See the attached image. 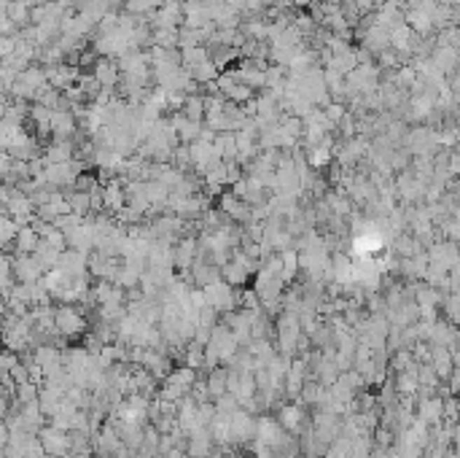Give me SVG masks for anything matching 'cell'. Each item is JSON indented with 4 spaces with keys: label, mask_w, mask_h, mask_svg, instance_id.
<instances>
[{
    "label": "cell",
    "mask_w": 460,
    "mask_h": 458,
    "mask_svg": "<svg viewBox=\"0 0 460 458\" xmlns=\"http://www.w3.org/2000/svg\"><path fill=\"white\" fill-rule=\"evenodd\" d=\"M54 329L62 337H81L86 332V316L76 305H57L54 307Z\"/></svg>",
    "instance_id": "cell-1"
},
{
    "label": "cell",
    "mask_w": 460,
    "mask_h": 458,
    "mask_svg": "<svg viewBox=\"0 0 460 458\" xmlns=\"http://www.w3.org/2000/svg\"><path fill=\"white\" fill-rule=\"evenodd\" d=\"M202 297H204V305L213 307L216 313H232V307H235V302H237L235 286H229V283L221 281V278L202 286Z\"/></svg>",
    "instance_id": "cell-2"
},
{
    "label": "cell",
    "mask_w": 460,
    "mask_h": 458,
    "mask_svg": "<svg viewBox=\"0 0 460 458\" xmlns=\"http://www.w3.org/2000/svg\"><path fill=\"white\" fill-rule=\"evenodd\" d=\"M46 87H49L46 71H41V68H27V71H22L17 76V81H14V87H11V95L19 97V100H35Z\"/></svg>",
    "instance_id": "cell-3"
},
{
    "label": "cell",
    "mask_w": 460,
    "mask_h": 458,
    "mask_svg": "<svg viewBox=\"0 0 460 458\" xmlns=\"http://www.w3.org/2000/svg\"><path fill=\"white\" fill-rule=\"evenodd\" d=\"M81 176V165L78 162H43V181L60 189V186H68V183H76V178Z\"/></svg>",
    "instance_id": "cell-4"
},
{
    "label": "cell",
    "mask_w": 460,
    "mask_h": 458,
    "mask_svg": "<svg viewBox=\"0 0 460 458\" xmlns=\"http://www.w3.org/2000/svg\"><path fill=\"white\" fill-rule=\"evenodd\" d=\"M38 445L43 447V453L51 458H65L70 453V434L57 429V426H41L38 431Z\"/></svg>",
    "instance_id": "cell-5"
},
{
    "label": "cell",
    "mask_w": 460,
    "mask_h": 458,
    "mask_svg": "<svg viewBox=\"0 0 460 458\" xmlns=\"http://www.w3.org/2000/svg\"><path fill=\"white\" fill-rule=\"evenodd\" d=\"M256 440V415L245 410H235L229 415V442H251Z\"/></svg>",
    "instance_id": "cell-6"
},
{
    "label": "cell",
    "mask_w": 460,
    "mask_h": 458,
    "mask_svg": "<svg viewBox=\"0 0 460 458\" xmlns=\"http://www.w3.org/2000/svg\"><path fill=\"white\" fill-rule=\"evenodd\" d=\"M11 272H14L17 283H38L43 278V270L38 267L33 254H17L11 259Z\"/></svg>",
    "instance_id": "cell-7"
},
{
    "label": "cell",
    "mask_w": 460,
    "mask_h": 458,
    "mask_svg": "<svg viewBox=\"0 0 460 458\" xmlns=\"http://www.w3.org/2000/svg\"><path fill=\"white\" fill-rule=\"evenodd\" d=\"M251 270H253V262H251V256L248 254H237L232 262H226L223 265V278L229 286H242L245 278L251 275Z\"/></svg>",
    "instance_id": "cell-8"
},
{
    "label": "cell",
    "mask_w": 460,
    "mask_h": 458,
    "mask_svg": "<svg viewBox=\"0 0 460 458\" xmlns=\"http://www.w3.org/2000/svg\"><path fill=\"white\" fill-rule=\"evenodd\" d=\"M431 370L436 372V377H439V383H442L444 377H449V375L455 372V356L447 351V348L431 345Z\"/></svg>",
    "instance_id": "cell-9"
},
{
    "label": "cell",
    "mask_w": 460,
    "mask_h": 458,
    "mask_svg": "<svg viewBox=\"0 0 460 458\" xmlns=\"http://www.w3.org/2000/svg\"><path fill=\"white\" fill-rule=\"evenodd\" d=\"M14 248H17V254H33L38 243H41V235H38V229L33 224H25V227L17 229V235H14Z\"/></svg>",
    "instance_id": "cell-10"
},
{
    "label": "cell",
    "mask_w": 460,
    "mask_h": 458,
    "mask_svg": "<svg viewBox=\"0 0 460 458\" xmlns=\"http://www.w3.org/2000/svg\"><path fill=\"white\" fill-rule=\"evenodd\" d=\"M280 429L283 431H288V434H299L302 431V423L305 421V412H302V407L299 405H286L280 410Z\"/></svg>",
    "instance_id": "cell-11"
},
{
    "label": "cell",
    "mask_w": 460,
    "mask_h": 458,
    "mask_svg": "<svg viewBox=\"0 0 460 458\" xmlns=\"http://www.w3.org/2000/svg\"><path fill=\"white\" fill-rule=\"evenodd\" d=\"M417 418L423 423H442L444 421V399L439 396H428L417 407Z\"/></svg>",
    "instance_id": "cell-12"
},
{
    "label": "cell",
    "mask_w": 460,
    "mask_h": 458,
    "mask_svg": "<svg viewBox=\"0 0 460 458\" xmlns=\"http://www.w3.org/2000/svg\"><path fill=\"white\" fill-rule=\"evenodd\" d=\"M183 22V11H181V6L170 0L165 8H159V14H156V27L159 30H175L178 25Z\"/></svg>",
    "instance_id": "cell-13"
},
{
    "label": "cell",
    "mask_w": 460,
    "mask_h": 458,
    "mask_svg": "<svg viewBox=\"0 0 460 458\" xmlns=\"http://www.w3.org/2000/svg\"><path fill=\"white\" fill-rule=\"evenodd\" d=\"M95 78H97V84L102 89L116 87V81H119V65H116V60H100L95 65Z\"/></svg>",
    "instance_id": "cell-14"
},
{
    "label": "cell",
    "mask_w": 460,
    "mask_h": 458,
    "mask_svg": "<svg viewBox=\"0 0 460 458\" xmlns=\"http://www.w3.org/2000/svg\"><path fill=\"white\" fill-rule=\"evenodd\" d=\"M124 200H127V194H124L119 181H111L108 186H102V208H108V211H113V213H121Z\"/></svg>",
    "instance_id": "cell-15"
},
{
    "label": "cell",
    "mask_w": 460,
    "mask_h": 458,
    "mask_svg": "<svg viewBox=\"0 0 460 458\" xmlns=\"http://www.w3.org/2000/svg\"><path fill=\"white\" fill-rule=\"evenodd\" d=\"M436 143H439V135H433L431 130H417V132L409 135V146H412V151H417L420 157L431 154V151L436 148Z\"/></svg>",
    "instance_id": "cell-16"
},
{
    "label": "cell",
    "mask_w": 460,
    "mask_h": 458,
    "mask_svg": "<svg viewBox=\"0 0 460 458\" xmlns=\"http://www.w3.org/2000/svg\"><path fill=\"white\" fill-rule=\"evenodd\" d=\"M221 213L232 216V218H237V221H248V218H251V208H248V202L237 200L235 194L221 197Z\"/></svg>",
    "instance_id": "cell-17"
},
{
    "label": "cell",
    "mask_w": 460,
    "mask_h": 458,
    "mask_svg": "<svg viewBox=\"0 0 460 458\" xmlns=\"http://www.w3.org/2000/svg\"><path fill=\"white\" fill-rule=\"evenodd\" d=\"M197 240H191V237H186V240H181V246H178V251H172V262L178 267H188L194 259H197Z\"/></svg>",
    "instance_id": "cell-18"
},
{
    "label": "cell",
    "mask_w": 460,
    "mask_h": 458,
    "mask_svg": "<svg viewBox=\"0 0 460 458\" xmlns=\"http://www.w3.org/2000/svg\"><path fill=\"white\" fill-rule=\"evenodd\" d=\"M68 159H73V146H70V141H57L54 138V143L46 148V162H68Z\"/></svg>",
    "instance_id": "cell-19"
},
{
    "label": "cell",
    "mask_w": 460,
    "mask_h": 458,
    "mask_svg": "<svg viewBox=\"0 0 460 458\" xmlns=\"http://www.w3.org/2000/svg\"><path fill=\"white\" fill-rule=\"evenodd\" d=\"M417 372H398V377H396V394H401V396H414V391H417Z\"/></svg>",
    "instance_id": "cell-20"
},
{
    "label": "cell",
    "mask_w": 460,
    "mask_h": 458,
    "mask_svg": "<svg viewBox=\"0 0 460 458\" xmlns=\"http://www.w3.org/2000/svg\"><path fill=\"white\" fill-rule=\"evenodd\" d=\"M204 386H207V394L213 396V399H218L226 394V370H213L210 372V377L204 380Z\"/></svg>",
    "instance_id": "cell-21"
},
{
    "label": "cell",
    "mask_w": 460,
    "mask_h": 458,
    "mask_svg": "<svg viewBox=\"0 0 460 458\" xmlns=\"http://www.w3.org/2000/svg\"><path fill=\"white\" fill-rule=\"evenodd\" d=\"M366 46H369V49H375V52H382L385 46H391V41H388V27L375 25V27L366 33Z\"/></svg>",
    "instance_id": "cell-22"
},
{
    "label": "cell",
    "mask_w": 460,
    "mask_h": 458,
    "mask_svg": "<svg viewBox=\"0 0 460 458\" xmlns=\"http://www.w3.org/2000/svg\"><path fill=\"white\" fill-rule=\"evenodd\" d=\"M17 224H14V218L8 216V213L0 211V251L8 246L11 240H14V235H17Z\"/></svg>",
    "instance_id": "cell-23"
},
{
    "label": "cell",
    "mask_w": 460,
    "mask_h": 458,
    "mask_svg": "<svg viewBox=\"0 0 460 458\" xmlns=\"http://www.w3.org/2000/svg\"><path fill=\"white\" fill-rule=\"evenodd\" d=\"M183 106H186V119H191V122H202L204 103L200 97H188V100H183Z\"/></svg>",
    "instance_id": "cell-24"
},
{
    "label": "cell",
    "mask_w": 460,
    "mask_h": 458,
    "mask_svg": "<svg viewBox=\"0 0 460 458\" xmlns=\"http://www.w3.org/2000/svg\"><path fill=\"white\" fill-rule=\"evenodd\" d=\"M323 116H326V119H328L331 124H337V122H342V116H344V108H342L340 103H334V106L326 108Z\"/></svg>",
    "instance_id": "cell-25"
},
{
    "label": "cell",
    "mask_w": 460,
    "mask_h": 458,
    "mask_svg": "<svg viewBox=\"0 0 460 458\" xmlns=\"http://www.w3.org/2000/svg\"><path fill=\"white\" fill-rule=\"evenodd\" d=\"M54 3H57L60 8H65V11H68V8L73 6V3H76V0H54Z\"/></svg>",
    "instance_id": "cell-26"
},
{
    "label": "cell",
    "mask_w": 460,
    "mask_h": 458,
    "mask_svg": "<svg viewBox=\"0 0 460 458\" xmlns=\"http://www.w3.org/2000/svg\"><path fill=\"white\" fill-rule=\"evenodd\" d=\"M175 3H178V0H175Z\"/></svg>",
    "instance_id": "cell-27"
}]
</instances>
